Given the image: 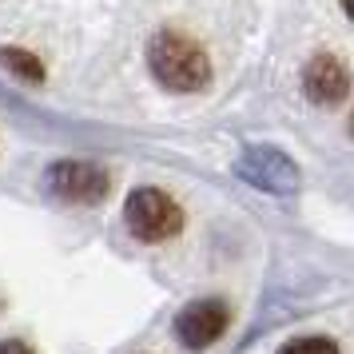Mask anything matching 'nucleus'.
<instances>
[{"label": "nucleus", "mask_w": 354, "mask_h": 354, "mask_svg": "<svg viewBox=\"0 0 354 354\" xmlns=\"http://www.w3.org/2000/svg\"><path fill=\"white\" fill-rule=\"evenodd\" d=\"M0 60H4V68H8V72H17V76H24L28 84H40V80H44V64L36 60L32 52L4 48V52H0Z\"/></svg>", "instance_id": "nucleus-7"}, {"label": "nucleus", "mask_w": 354, "mask_h": 354, "mask_svg": "<svg viewBox=\"0 0 354 354\" xmlns=\"http://www.w3.org/2000/svg\"><path fill=\"white\" fill-rule=\"evenodd\" d=\"M44 187H48L56 199H64V203H100L108 187H112V176L100 167V163H88V160H60L52 163L48 171H44Z\"/></svg>", "instance_id": "nucleus-3"}, {"label": "nucleus", "mask_w": 354, "mask_h": 354, "mask_svg": "<svg viewBox=\"0 0 354 354\" xmlns=\"http://www.w3.org/2000/svg\"><path fill=\"white\" fill-rule=\"evenodd\" d=\"M227 319H231L227 315V303H219V299H195V303H187L179 310L176 335L187 351H203V346L223 338Z\"/></svg>", "instance_id": "nucleus-5"}, {"label": "nucleus", "mask_w": 354, "mask_h": 354, "mask_svg": "<svg viewBox=\"0 0 354 354\" xmlns=\"http://www.w3.org/2000/svg\"><path fill=\"white\" fill-rule=\"evenodd\" d=\"M351 136H354V120H351Z\"/></svg>", "instance_id": "nucleus-11"}, {"label": "nucleus", "mask_w": 354, "mask_h": 354, "mask_svg": "<svg viewBox=\"0 0 354 354\" xmlns=\"http://www.w3.org/2000/svg\"><path fill=\"white\" fill-rule=\"evenodd\" d=\"M303 84H306V96L315 104H338L346 96V88H351V76H346V68L338 64L335 56H315L306 64Z\"/></svg>", "instance_id": "nucleus-6"}, {"label": "nucleus", "mask_w": 354, "mask_h": 354, "mask_svg": "<svg viewBox=\"0 0 354 354\" xmlns=\"http://www.w3.org/2000/svg\"><path fill=\"white\" fill-rule=\"evenodd\" d=\"M0 354H32V346L20 342V338H4V342H0Z\"/></svg>", "instance_id": "nucleus-9"}, {"label": "nucleus", "mask_w": 354, "mask_h": 354, "mask_svg": "<svg viewBox=\"0 0 354 354\" xmlns=\"http://www.w3.org/2000/svg\"><path fill=\"white\" fill-rule=\"evenodd\" d=\"M279 354H338V346L326 338H299V342H287Z\"/></svg>", "instance_id": "nucleus-8"}, {"label": "nucleus", "mask_w": 354, "mask_h": 354, "mask_svg": "<svg viewBox=\"0 0 354 354\" xmlns=\"http://www.w3.org/2000/svg\"><path fill=\"white\" fill-rule=\"evenodd\" d=\"M147 64L156 72V80L171 92H199L203 84L211 80V64H207V52L195 44L192 36L183 32H163L151 36L147 44Z\"/></svg>", "instance_id": "nucleus-1"}, {"label": "nucleus", "mask_w": 354, "mask_h": 354, "mask_svg": "<svg viewBox=\"0 0 354 354\" xmlns=\"http://www.w3.org/2000/svg\"><path fill=\"white\" fill-rule=\"evenodd\" d=\"M235 176L247 179L251 187H263V192H274V195L299 192V167L279 147H247L235 160Z\"/></svg>", "instance_id": "nucleus-4"}, {"label": "nucleus", "mask_w": 354, "mask_h": 354, "mask_svg": "<svg viewBox=\"0 0 354 354\" xmlns=\"http://www.w3.org/2000/svg\"><path fill=\"white\" fill-rule=\"evenodd\" d=\"M342 8H346V17L354 20V0H342Z\"/></svg>", "instance_id": "nucleus-10"}, {"label": "nucleus", "mask_w": 354, "mask_h": 354, "mask_svg": "<svg viewBox=\"0 0 354 354\" xmlns=\"http://www.w3.org/2000/svg\"><path fill=\"white\" fill-rule=\"evenodd\" d=\"M124 219H128V231L140 243H163L171 235H179L183 211L160 187H136L128 195V203H124Z\"/></svg>", "instance_id": "nucleus-2"}, {"label": "nucleus", "mask_w": 354, "mask_h": 354, "mask_svg": "<svg viewBox=\"0 0 354 354\" xmlns=\"http://www.w3.org/2000/svg\"><path fill=\"white\" fill-rule=\"evenodd\" d=\"M0 306H4V299H0Z\"/></svg>", "instance_id": "nucleus-12"}]
</instances>
